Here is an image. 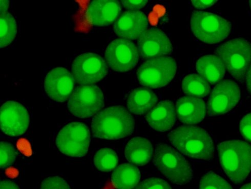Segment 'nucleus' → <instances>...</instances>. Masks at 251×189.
Segmentation results:
<instances>
[{
	"mask_svg": "<svg viewBox=\"0 0 251 189\" xmlns=\"http://www.w3.org/2000/svg\"><path fill=\"white\" fill-rule=\"evenodd\" d=\"M107 64L114 71L125 72L135 67L139 60V50L130 41L117 39L112 41L105 52Z\"/></svg>",
	"mask_w": 251,
	"mask_h": 189,
	"instance_id": "obj_11",
	"label": "nucleus"
},
{
	"mask_svg": "<svg viewBox=\"0 0 251 189\" xmlns=\"http://www.w3.org/2000/svg\"><path fill=\"white\" fill-rule=\"evenodd\" d=\"M197 72L202 79L214 84L220 82L225 75V66L218 55L208 54L197 62Z\"/></svg>",
	"mask_w": 251,
	"mask_h": 189,
	"instance_id": "obj_20",
	"label": "nucleus"
},
{
	"mask_svg": "<svg viewBox=\"0 0 251 189\" xmlns=\"http://www.w3.org/2000/svg\"><path fill=\"white\" fill-rule=\"evenodd\" d=\"M222 168L235 184L241 183L251 171V146L241 140L227 141L218 147Z\"/></svg>",
	"mask_w": 251,
	"mask_h": 189,
	"instance_id": "obj_3",
	"label": "nucleus"
},
{
	"mask_svg": "<svg viewBox=\"0 0 251 189\" xmlns=\"http://www.w3.org/2000/svg\"><path fill=\"white\" fill-rule=\"evenodd\" d=\"M154 162L158 170L176 184L185 185L192 179L193 171L188 161L166 144H157Z\"/></svg>",
	"mask_w": 251,
	"mask_h": 189,
	"instance_id": "obj_4",
	"label": "nucleus"
},
{
	"mask_svg": "<svg viewBox=\"0 0 251 189\" xmlns=\"http://www.w3.org/2000/svg\"><path fill=\"white\" fill-rule=\"evenodd\" d=\"M200 189H233L222 177L210 172L204 175L201 180Z\"/></svg>",
	"mask_w": 251,
	"mask_h": 189,
	"instance_id": "obj_27",
	"label": "nucleus"
},
{
	"mask_svg": "<svg viewBox=\"0 0 251 189\" xmlns=\"http://www.w3.org/2000/svg\"><path fill=\"white\" fill-rule=\"evenodd\" d=\"M193 34L203 42L215 44L229 35L231 24L229 21L215 14L193 11L191 19Z\"/></svg>",
	"mask_w": 251,
	"mask_h": 189,
	"instance_id": "obj_5",
	"label": "nucleus"
},
{
	"mask_svg": "<svg viewBox=\"0 0 251 189\" xmlns=\"http://www.w3.org/2000/svg\"><path fill=\"white\" fill-rule=\"evenodd\" d=\"M121 10V5L118 1L99 0L90 3L86 16L89 24L93 26H108L117 19Z\"/></svg>",
	"mask_w": 251,
	"mask_h": 189,
	"instance_id": "obj_17",
	"label": "nucleus"
},
{
	"mask_svg": "<svg viewBox=\"0 0 251 189\" xmlns=\"http://www.w3.org/2000/svg\"><path fill=\"white\" fill-rule=\"evenodd\" d=\"M176 108L179 120L188 125L199 123L206 115V105L203 100L197 97L180 98L176 103Z\"/></svg>",
	"mask_w": 251,
	"mask_h": 189,
	"instance_id": "obj_18",
	"label": "nucleus"
},
{
	"mask_svg": "<svg viewBox=\"0 0 251 189\" xmlns=\"http://www.w3.org/2000/svg\"><path fill=\"white\" fill-rule=\"evenodd\" d=\"M168 137L177 150L190 158L205 161L213 158V141L201 128L182 126L170 132Z\"/></svg>",
	"mask_w": 251,
	"mask_h": 189,
	"instance_id": "obj_2",
	"label": "nucleus"
},
{
	"mask_svg": "<svg viewBox=\"0 0 251 189\" xmlns=\"http://www.w3.org/2000/svg\"><path fill=\"white\" fill-rule=\"evenodd\" d=\"M246 86L248 91L250 94H251V65L247 73Z\"/></svg>",
	"mask_w": 251,
	"mask_h": 189,
	"instance_id": "obj_35",
	"label": "nucleus"
},
{
	"mask_svg": "<svg viewBox=\"0 0 251 189\" xmlns=\"http://www.w3.org/2000/svg\"><path fill=\"white\" fill-rule=\"evenodd\" d=\"M152 154L153 147L151 141L141 137L131 139L125 151L126 158L129 162L138 165H144L149 162Z\"/></svg>",
	"mask_w": 251,
	"mask_h": 189,
	"instance_id": "obj_21",
	"label": "nucleus"
},
{
	"mask_svg": "<svg viewBox=\"0 0 251 189\" xmlns=\"http://www.w3.org/2000/svg\"><path fill=\"white\" fill-rule=\"evenodd\" d=\"M148 123L154 130L159 132L169 130L176 121L175 105L170 101L159 103L146 116Z\"/></svg>",
	"mask_w": 251,
	"mask_h": 189,
	"instance_id": "obj_19",
	"label": "nucleus"
},
{
	"mask_svg": "<svg viewBox=\"0 0 251 189\" xmlns=\"http://www.w3.org/2000/svg\"><path fill=\"white\" fill-rule=\"evenodd\" d=\"M40 189H71L69 184L58 176H50L42 182Z\"/></svg>",
	"mask_w": 251,
	"mask_h": 189,
	"instance_id": "obj_29",
	"label": "nucleus"
},
{
	"mask_svg": "<svg viewBox=\"0 0 251 189\" xmlns=\"http://www.w3.org/2000/svg\"><path fill=\"white\" fill-rule=\"evenodd\" d=\"M182 88L185 94L197 98L207 96L210 92L209 83L196 74L187 76L182 83Z\"/></svg>",
	"mask_w": 251,
	"mask_h": 189,
	"instance_id": "obj_24",
	"label": "nucleus"
},
{
	"mask_svg": "<svg viewBox=\"0 0 251 189\" xmlns=\"http://www.w3.org/2000/svg\"><path fill=\"white\" fill-rule=\"evenodd\" d=\"M30 124L27 109L14 101L5 103L0 109V125L4 134L18 137L25 134Z\"/></svg>",
	"mask_w": 251,
	"mask_h": 189,
	"instance_id": "obj_12",
	"label": "nucleus"
},
{
	"mask_svg": "<svg viewBox=\"0 0 251 189\" xmlns=\"http://www.w3.org/2000/svg\"><path fill=\"white\" fill-rule=\"evenodd\" d=\"M0 189H20L14 182L9 180H2L0 182Z\"/></svg>",
	"mask_w": 251,
	"mask_h": 189,
	"instance_id": "obj_34",
	"label": "nucleus"
},
{
	"mask_svg": "<svg viewBox=\"0 0 251 189\" xmlns=\"http://www.w3.org/2000/svg\"><path fill=\"white\" fill-rule=\"evenodd\" d=\"M240 189H251V183L243 186Z\"/></svg>",
	"mask_w": 251,
	"mask_h": 189,
	"instance_id": "obj_37",
	"label": "nucleus"
},
{
	"mask_svg": "<svg viewBox=\"0 0 251 189\" xmlns=\"http://www.w3.org/2000/svg\"><path fill=\"white\" fill-rule=\"evenodd\" d=\"M240 131L243 136L251 142V113L246 115L241 120Z\"/></svg>",
	"mask_w": 251,
	"mask_h": 189,
	"instance_id": "obj_31",
	"label": "nucleus"
},
{
	"mask_svg": "<svg viewBox=\"0 0 251 189\" xmlns=\"http://www.w3.org/2000/svg\"><path fill=\"white\" fill-rule=\"evenodd\" d=\"M148 27V20L143 12L129 10L119 17L113 28L118 36L127 40H136L140 38Z\"/></svg>",
	"mask_w": 251,
	"mask_h": 189,
	"instance_id": "obj_16",
	"label": "nucleus"
},
{
	"mask_svg": "<svg viewBox=\"0 0 251 189\" xmlns=\"http://www.w3.org/2000/svg\"><path fill=\"white\" fill-rule=\"evenodd\" d=\"M140 179L141 173L138 168L131 164L124 163L114 171L111 182L117 189H133Z\"/></svg>",
	"mask_w": 251,
	"mask_h": 189,
	"instance_id": "obj_23",
	"label": "nucleus"
},
{
	"mask_svg": "<svg viewBox=\"0 0 251 189\" xmlns=\"http://www.w3.org/2000/svg\"><path fill=\"white\" fill-rule=\"evenodd\" d=\"M240 88L234 81L225 80L213 89L208 104L209 116H215L229 112L241 99Z\"/></svg>",
	"mask_w": 251,
	"mask_h": 189,
	"instance_id": "obj_13",
	"label": "nucleus"
},
{
	"mask_svg": "<svg viewBox=\"0 0 251 189\" xmlns=\"http://www.w3.org/2000/svg\"><path fill=\"white\" fill-rule=\"evenodd\" d=\"M215 53L235 79H243L251 62L250 42L243 38H236L223 44Z\"/></svg>",
	"mask_w": 251,
	"mask_h": 189,
	"instance_id": "obj_6",
	"label": "nucleus"
},
{
	"mask_svg": "<svg viewBox=\"0 0 251 189\" xmlns=\"http://www.w3.org/2000/svg\"><path fill=\"white\" fill-rule=\"evenodd\" d=\"M119 162L116 153L111 149L103 148L96 153L94 162L96 167L101 172H110L115 169Z\"/></svg>",
	"mask_w": 251,
	"mask_h": 189,
	"instance_id": "obj_26",
	"label": "nucleus"
},
{
	"mask_svg": "<svg viewBox=\"0 0 251 189\" xmlns=\"http://www.w3.org/2000/svg\"><path fill=\"white\" fill-rule=\"evenodd\" d=\"M16 159V151L12 144L6 141L0 143V167L5 169L12 164Z\"/></svg>",
	"mask_w": 251,
	"mask_h": 189,
	"instance_id": "obj_28",
	"label": "nucleus"
},
{
	"mask_svg": "<svg viewBox=\"0 0 251 189\" xmlns=\"http://www.w3.org/2000/svg\"><path fill=\"white\" fill-rule=\"evenodd\" d=\"M67 105L68 109L75 116L80 118H89L103 108V93L96 85L79 86L72 94Z\"/></svg>",
	"mask_w": 251,
	"mask_h": 189,
	"instance_id": "obj_9",
	"label": "nucleus"
},
{
	"mask_svg": "<svg viewBox=\"0 0 251 189\" xmlns=\"http://www.w3.org/2000/svg\"><path fill=\"white\" fill-rule=\"evenodd\" d=\"M72 72L77 83L90 85L103 79L107 74L108 68L100 55L88 53L78 55L75 59Z\"/></svg>",
	"mask_w": 251,
	"mask_h": 189,
	"instance_id": "obj_10",
	"label": "nucleus"
},
{
	"mask_svg": "<svg viewBox=\"0 0 251 189\" xmlns=\"http://www.w3.org/2000/svg\"><path fill=\"white\" fill-rule=\"evenodd\" d=\"M147 1H122L123 6L127 9L138 10L143 8L147 3Z\"/></svg>",
	"mask_w": 251,
	"mask_h": 189,
	"instance_id": "obj_32",
	"label": "nucleus"
},
{
	"mask_svg": "<svg viewBox=\"0 0 251 189\" xmlns=\"http://www.w3.org/2000/svg\"><path fill=\"white\" fill-rule=\"evenodd\" d=\"M135 122L128 111L121 106L111 107L100 111L91 123L94 137L116 140L132 134Z\"/></svg>",
	"mask_w": 251,
	"mask_h": 189,
	"instance_id": "obj_1",
	"label": "nucleus"
},
{
	"mask_svg": "<svg viewBox=\"0 0 251 189\" xmlns=\"http://www.w3.org/2000/svg\"><path fill=\"white\" fill-rule=\"evenodd\" d=\"M138 44L141 56L147 59L161 57L173 50L165 32L157 28L146 30L139 39Z\"/></svg>",
	"mask_w": 251,
	"mask_h": 189,
	"instance_id": "obj_15",
	"label": "nucleus"
},
{
	"mask_svg": "<svg viewBox=\"0 0 251 189\" xmlns=\"http://www.w3.org/2000/svg\"><path fill=\"white\" fill-rule=\"evenodd\" d=\"M176 70L174 59L161 57L145 62L140 66L137 76L142 85L153 88H160L174 79Z\"/></svg>",
	"mask_w": 251,
	"mask_h": 189,
	"instance_id": "obj_8",
	"label": "nucleus"
},
{
	"mask_svg": "<svg viewBox=\"0 0 251 189\" xmlns=\"http://www.w3.org/2000/svg\"><path fill=\"white\" fill-rule=\"evenodd\" d=\"M9 1H1V14H3L7 12Z\"/></svg>",
	"mask_w": 251,
	"mask_h": 189,
	"instance_id": "obj_36",
	"label": "nucleus"
},
{
	"mask_svg": "<svg viewBox=\"0 0 251 189\" xmlns=\"http://www.w3.org/2000/svg\"><path fill=\"white\" fill-rule=\"evenodd\" d=\"M218 1H192L193 5L199 9H206L214 5Z\"/></svg>",
	"mask_w": 251,
	"mask_h": 189,
	"instance_id": "obj_33",
	"label": "nucleus"
},
{
	"mask_svg": "<svg viewBox=\"0 0 251 189\" xmlns=\"http://www.w3.org/2000/svg\"><path fill=\"white\" fill-rule=\"evenodd\" d=\"M249 6H250V9L251 10V1H249Z\"/></svg>",
	"mask_w": 251,
	"mask_h": 189,
	"instance_id": "obj_38",
	"label": "nucleus"
},
{
	"mask_svg": "<svg viewBox=\"0 0 251 189\" xmlns=\"http://www.w3.org/2000/svg\"><path fill=\"white\" fill-rule=\"evenodd\" d=\"M135 189H172L166 181L152 177L141 183Z\"/></svg>",
	"mask_w": 251,
	"mask_h": 189,
	"instance_id": "obj_30",
	"label": "nucleus"
},
{
	"mask_svg": "<svg viewBox=\"0 0 251 189\" xmlns=\"http://www.w3.org/2000/svg\"><path fill=\"white\" fill-rule=\"evenodd\" d=\"M157 101L156 95L150 89L140 87L130 93L127 99V107L131 113L141 115L152 108Z\"/></svg>",
	"mask_w": 251,
	"mask_h": 189,
	"instance_id": "obj_22",
	"label": "nucleus"
},
{
	"mask_svg": "<svg viewBox=\"0 0 251 189\" xmlns=\"http://www.w3.org/2000/svg\"><path fill=\"white\" fill-rule=\"evenodd\" d=\"M75 79L69 71L63 68H56L46 76L44 90L53 101L63 103L67 101L74 90Z\"/></svg>",
	"mask_w": 251,
	"mask_h": 189,
	"instance_id": "obj_14",
	"label": "nucleus"
},
{
	"mask_svg": "<svg viewBox=\"0 0 251 189\" xmlns=\"http://www.w3.org/2000/svg\"><path fill=\"white\" fill-rule=\"evenodd\" d=\"M89 128L79 122H73L64 126L56 138V145L63 154L72 158H83L90 144Z\"/></svg>",
	"mask_w": 251,
	"mask_h": 189,
	"instance_id": "obj_7",
	"label": "nucleus"
},
{
	"mask_svg": "<svg viewBox=\"0 0 251 189\" xmlns=\"http://www.w3.org/2000/svg\"><path fill=\"white\" fill-rule=\"evenodd\" d=\"M0 47L5 48L13 42L17 33V26L14 17L8 12L0 16Z\"/></svg>",
	"mask_w": 251,
	"mask_h": 189,
	"instance_id": "obj_25",
	"label": "nucleus"
}]
</instances>
